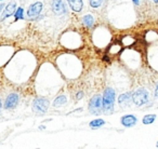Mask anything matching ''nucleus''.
<instances>
[{
	"label": "nucleus",
	"instance_id": "9b49d317",
	"mask_svg": "<svg viewBox=\"0 0 158 149\" xmlns=\"http://www.w3.org/2000/svg\"><path fill=\"white\" fill-rule=\"evenodd\" d=\"M132 102V93H123L119 95L118 97V104L121 106H127Z\"/></svg>",
	"mask_w": 158,
	"mask_h": 149
},
{
	"label": "nucleus",
	"instance_id": "f8f14e48",
	"mask_svg": "<svg viewBox=\"0 0 158 149\" xmlns=\"http://www.w3.org/2000/svg\"><path fill=\"white\" fill-rule=\"evenodd\" d=\"M66 102H67V99H66L65 95H60V96H57L56 99H54V102H53V107H61V106L65 105Z\"/></svg>",
	"mask_w": 158,
	"mask_h": 149
},
{
	"label": "nucleus",
	"instance_id": "6ab92c4d",
	"mask_svg": "<svg viewBox=\"0 0 158 149\" xmlns=\"http://www.w3.org/2000/svg\"><path fill=\"white\" fill-rule=\"evenodd\" d=\"M155 97H157L158 99V83H157V87H156V89H155Z\"/></svg>",
	"mask_w": 158,
	"mask_h": 149
},
{
	"label": "nucleus",
	"instance_id": "5701e85b",
	"mask_svg": "<svg viewBox=\"0 0 158 149\" xmlns=\"http://www.w3.org/2000/svg\"><path fill=\"white\" fill-rule=\"evenodd\" d=\"M153 1H154L155 3H158V0H153Z\"/></svg>",
	"mask_w": 158,
	"mask_h": 149
},
{
	"label": "nucleus",
	"instance_id": "39448f33",
	"mask_svg": "<svg viewBox=\"0 0 158 149\" xmlns=\"http://www.w3.org/2000/svg\"><path fill=\"white\" fill-rule=\"evenodd\" d=\"M52 11L55 15H65L67 13V8L63 0H53L52 1Z\"/></svg>",
	"mask_w": 158,
	"mask_h": 149
},
{
	"label": "nucleus",
	"instance_id": "423d86ee",
	"mask_svg": "<svg viewBox=\"0 0 158 149\" xmlns=\"http://www.w3.org/2000/svg\"><path fill=\"white\" fill-rule=\"evenodd\" d=\"M19 104V95L16 93H11L10 95H8V97L6 99V102H5V109L7 110H10V109H13L18 106Z\"/></svg>",
	"mask_w": 158,
	"mask_h": 149
},
{
	"label": "nucleus",
	"instance_id": "7ed1b4c3",
	"mask_svg": "<svg viewBox=\"0 0 158 149\" xmlns=\"http://www.w3.org/2000/svg\"><path fill=\"white\" fill-rule=\"evenodd\" d=\"M49 106H50V102L44 97H37L33 102V110L37 115L46 114Z\"/></svg>",
	"mask_w": 158,
	"mask_h": 149
},
{
	"label": "nucleus",
	"instance_id": "412c9836",
	"mask_svg": "<svg viewBox=\"0 0 158 149\" xmlns=\"http://www.w3.org/2000/svg\"><path fill=\"white\" fill-rule=\"evenodd\" d=\"M132 1H133V3H134L135 6H138L139 3H140V0H132Z\"/></svg>",
	"mask_w": 158,
	"mask_h": 149
},
{
	"label": "nucleus",
	"instance_id": "f3484780",
	"mask_svg": "<svg viewBox=\"0 0 158 149\" xmlns=\"http://www.w3.org/2000/svg\"><path fill=\"white\" fill-rule=\"evenodd\" d=\"M103 3V0H89V5H90L91 8L93 9H98L100 8Z\"/></svg>",
	"mask_w": 158,
	"mask_h": 149
},
{
	"label": "nucleus",
	"instance_id": "b1692460",
	"mask_svg": "<svg viewBox=\"0 0 158 149\" xmlns=\"http://www.w3.org/2000/svg\"><path fill=\"white\" fill-rule=\"evenodd\" d=\"M156 147H157V148H158V142H157V144H156Z\"/></svg>",
	"mask_w": 158,
	"mask_h": 149
},
{
	"label": "nucleus",
	"instance_id": "a211bd4d",
	"mask_svg": "<svg viewBox=\"0 0 158 149\" xmlns=\"http://www.w3.org/2000/svg\"><path fill=\"white\" fill-rule=\"evenodd\" d=\"M82 96H84V92H78L76 94V99L77 101H79V99H81Z\"/></svg>",
	"mask_w": 158,
	"mask_h": 149
},
{
	"label": "nucleus",
	"instance_id": "6e6552de",
	"mask_svg": "<svg viewBox=\"0 0 158 149\" xmlns=\"http://www.w3.org/2000/svg\"><path fill=\"white\" fill-rule=\"evenodd\" d=\"M16 2L15 1H11V2H9L7 6L5 7V10H3L2 12V18H1V20H6V18H10V16L14 15V13H15L16 11Z\"/></svg>",
	"mask_w": 158,
	"mask_h": 149
},
{
	"label": "nucleus",
	"instance_id": "9d476101",
	"mask_svg": "<svg viewBox=\"0 0 158 149\" xmlns=\"http://www.w3.org/2000/svg\"><path fill=\"white\" fill-rule=\"evenodd\" d=\"M67 3L74 12H80L84 8L82 0H67Z\"/></svg>",
	"mask_w": 158,
	"mask_h": 149
},
{
	"label": "nucleus",
	"instance_id": "dca6fc26",
	"mask_svg": "<svg viewBox=\"0 0 158 149\" xmlns=\"http://www.w3.org/2000/svg\"><path fill=\"white\" fill-rule=\"evenodd\" d=\"M14 18H15V21L24 18V10H23V8H18L16 9L15 13H14Z\"/></svg>",
	"mask_w": 158,
	"mask_h": 149
},
{
	"label": "nucleus",
	"instance_id": "f03ea898",
	"mask_svg": "<svg viewBox=\"0 0 158 149\" xmlns=\"http://www.w3.org/2000/svg\"><path fill=\"white\" fill-rule=\"evenodd\" d=\"M132 102L136 106H144L149 102V93L145 89H138L132 93Z\"/></svg>",
	"mask_w": 158,
	"mask_h": 149
},
{
	"label": "nucleus",
	"instance_id": "0eeeda50",
	"mask_svg": "<svg viewBox=\"0 0 158 149\" xmlns=\"http://www.w3.org/2000/svg\"><path fill=\"white\" fill-rule=\"evenodd\" d=\"M42 9H44V5L41 2H39V1L34 2L33 5L29 6L28 10H27V15H28V18H35V16L39 15Z\"/></svg>",
	"mask_w": 158,
	"mask_h": 149
},
{
	"label": "nucleus",
	"instance_id": "1a4fd4ad",
	"mask_svg": "<svg viewBox=\"0 0 158 149\" xmlns=\"http://www.w3.org/2000/svg\"><path fill=\"white\" fill-rule=\"evenodd\" d=\"M120 122L125 127H132L136 124L138 119H136V117L133 116V115H126V116H123V118H121Z\"/></svg>",
	"mask_w": 158,
	"mask_h": 149
},
{
	"label": "nucleus",
	"instance_id": "ddd939ff",
	"mask_svg": "<svg viewBox=\"0 0 158 149\" xmlns=\"http://www.w3.org/2000/svg\"><path fill=\"white\" fill-rule=\"evenodd\" d=\"M104 124H105V121L103 119H94V120H92L89 123L90 127H92V129H99V127H101Z\"/></svg>",
	"mask_w": 158,
	"mask_h": 149
},
{
	"label": "nucleus",
	"instance_id": "4be33fe9",
	"mask_svg": "<svg viewBox=\"0 0 158 149\" xmlns=\"http://www.w3.org/2000/svg\"><path fill=\"white\" fill-rule=\"evenodd\" d=\"M1 107H2V102H1V99H0V109H1Z\"/></svg>",
	"mask_w": 158,
	"mask_h": 149
},
{
	"label": "nucleus",
	"instance_id": "20e7f679",
	"mask_svg": "<svg viewBox=\"0 0 158 149\" xmlns=\"http://www.w3.org/2000/svg\"><path fill=\"white\" fill-rule=\"evenodd\" d=\"M89 110H90V114L92 115H99L103 111V99H102L101 95L97 94L90 99Z\"/></svg>",
	"mask_w": 158,
	"mask_h": 149
},
{
	"label": "nucleus",
	"instance_id": "4468645a",
	"mask_svg": "<svg viewBox=\"0 0 158 149\" xmlns=\"http://www.w3.org/2000/svg\"><path fill=\"white\" fill-rule=\"evenodd\" d=\"M82 22H84L85 26L87 27H92L93 24H94V18L91 14H88V15H85L84 18H82Z\"/></svg>",
	"mask_w": 158,
	"mask_h": 149
},
{
	"label": "nucleus",
	"instance_id": "2eb2a0df",
	"mask_svg": "<svg viewBox=\"0 0 158 149\" xmlns=\"http://www.w3.org/2000/svg\"><path fill=\"white\" fill-rule=\"evenodd\" d=\"M155 120H156V115H146V116H144V118H143L142 122H143V124L147 125V124H152Z\"/></svg>",
	"mask_w": 158,
	"mask_h": 149
},
{
	"label": "nucleus",
	"instance_id": "393cba45",
	"mask_svg": "<svg viewBox=\"0 0 158 149\" xmlns=\"http://www.w3.org/2000/svg\"><path fill=\"white\" fill-rule=\"evenodd\" d=\"M0 1H3V0H0Z\"/></svg>",
	"mask_w": 158,
	"mask_h": 149
},
{
	"label": "nucleus",
	"instance_id": "f257e3e1",
	"mask_svg": "<svg viewBox=\"0 0 158 149\" xmlns=\"http://www.w3.org/2000/svg\"><path fill=\"white\" fill-rule=\"evenodd\" d=\"M115 91L112 88H107L105 89L103 93V111L105 114H110L114 110V104H115Z\"/></svg>",
	"mask_w": 158,
	"mask_h": 149
},
{
	"label": "nucleus",
	"instance_id": "aec40b11",
	"mask_svg": "<svg viewBox=\"0 0 158 149\" xmlns=\"http://www.w3.org/2000/svg\"><path fill=\"white\" fill-rule=\"evenodd\" d=\"M6 6L3 5V3H1V5H0V13H1V12H2V10H3V8H5Z\"/></svg>",
	"mask_w": 158,
	"mask_h": 149
}]
</instances>
